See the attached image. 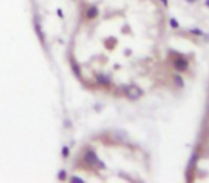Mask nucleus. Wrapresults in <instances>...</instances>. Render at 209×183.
Returning <instances> with one entry per match:
<instances>
[{
	"mask_svg": "<svg viewBox=\"0 0 209 183\" xmlns=\"http://www.w3.org/2000/svg\"><path fill=\"white\" fill-rule=\"evenodd\" d=\"M172 68L175 70L176 73H186L189 68V61L186 57L178 54L176 57L172 58Z\"/></svg>",
	"mask_w": 209,
	"mask_h": 183,
	"instance_id": "obj_1",
	"label": "nucleus"
},
{
	"mask_svg": "<svg viewBox=\"0 0 209 183\" xmlns=\"http://www.w3.org/2000/svg\"><path fill=\"white\" fill-rule=\"evenodd\" d=\"M199 159H201V153L198 151H193L192 155L189 156V160H188V166H186V170L188 172H193V169L196 167L198 162H199Z\"/></svg>",
	"mask_w": 209,
	"mask_h": 183,
	"instance_id": "obj_2",
	"label": "nucleus"
},
{
	"mask_svg": "<svg viewBox=\"0 0 209 183\" xmlns=\"http://www.w3.org/2000/svg\"><path fill=\"white\" fill-rule=\"evenodd\" d=\"M172 81H174V85L178 88V90H184L185 88V80L184 77L181 75V73H176L172 75Z\"/></svg>",
	"mask_w": 209,
	"mask_h": 183,
	"instance_id": "obj_3",
	"label": "nucleus"
},
{
	"mask_svg": "<svg viewBox=\"0 0 209 183\" xmlns=\"http://www.w3.org/2000/svg\"><path fill=\"white\" fill-rule=\"evenodd\" d=\"M188 33L191 34V36H195V37H204L205 36V31L202 29H199V27H192V29H189Z\"/></svg>",
	"mask_w": 209,
	"mask_h": 183,
	"instance_id": "obj_4",
	"label": "nucleus"
},
{
	"mask_svg": "<svg viewBox=\"0 0 209 183\" xmlns=\"http://www.w3.org/2000/svg\"><path fill=\"white\" fill-rule=\"evenodd\" d=\"M169 26H171L172 29H179V27H181L179 21L176 20L175 17H171V19H169Z\"/></svg>",
	"mask_w": 209,
	"mask_h": 183,
	"instance_id": "obj_5",
	"label": "nucleus"
},
{
	"mask_svg": "<svg viewBox=\"0 0 209 183\" xmlns=\"http://www.w3.org/2000/svg\"><path fill=\"white\" fill-rule=\"evenodd\" d=\"M160 2H161V4H162L164 7L168 9V6H169V2H168V0H160Z\"/></svg>",
	"mask_w": 209,
	"mask_h": 183,
	"instance_id": "obj_6",
	"label": "nucleus"
},
{
	"mask_svg": "<svg viewBox=\"0 0 209 183\" xmlns=\"http://www.w3.org/2000/svg\"><path fill=\"white\" fill-rule=\"evenodd\" d=\"M185 2L189 4H195V3H198V2H201V0H185Z\"/></svg>",
	"mask_w": 209,
	"mask_h": 183,
	"instance_id": "obj_7",
	"label": "nucleus"
},
{
	"mask_svg": "<svg viewBox=\"0 0 209 183\" xmlns=\"http://www.w3.org/2000/svg\"><path fill=\"white\" fill-rule=\"evenodd\" d=\"M204 4H205L206 7H208V9H209V0H204Z\"/></svg>",
	"mask_w": 209,
	"mask_h": 183,
	"instance_id": "obj_8",
	"label": "nucleus"
}]
</instances>
